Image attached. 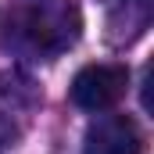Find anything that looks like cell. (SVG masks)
I'll use <instances>...</instances> for the list:
<instances>
[{
	"mask_svg": "<svg viewBox=\"0 0 154 154\" xmlns=\"http://www.w3.org/2000/svg\"><path fill=\"white\" fill-rule=\"evenodd\" d=\"M18 43L29 47L39 57H57L79 39L82 14L75 0H39L36 7H25L11 18Z\"/></svg>",
	"mask_w": 154,
	"mask_h": 154,
	"instance_id": "1",
	"label": "cell"
},
{
	"mask_svg": "<svg viewBox=\"0 0 154 154\" xmlns=\"http://www.w3.org/2000/svg\"><path fill=\"white\" fill-rule=\"evenodd\" d=\"M125 90H129V68L125 65H86L75 72L68 97L75 108L100 115V111L115 108L125 97Z\"/></svg>",
	"mask_w": 154,
	"mask_h": 154,
	"instance_id": "2",
	"label": "cell"
},
{
	"mask_svg": "<svg viewBox=\"0 0 154 154\" xmlns=\"http://www.w3.org/2000/svg\"><path fill=\"white\" fill-rule=\"evenodd\" d=\"M143 136L129 115H100L82 136V154H140Z\"/></svg>",
	"mask_w": 154,
	"mask_h": 154,
	"instance_id": "3",
	"label": "cell"
},
{
	"mask_svg": "<svg viewBox=\"0 0 154 154\" xmlns=\"http://www.w3.org/2000/svg\"><path fill=\"white\" fill-rule=\"evenodd\" d=\"M151 11H154V0H125L111 14V39L115 43H133L140 39L147 29H151Z\"/></svg>",
	"mask_w": 154,
	"mask_h": 154,
	"instance_id": "4",
	"label": "cell"
}]
</instances>
